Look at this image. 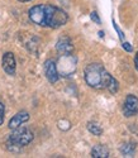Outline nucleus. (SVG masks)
<instances>
[{
  "instance_id": "nucleus-1",
  "label": "nucleus",
  "mask_w": 138,
  "mask_h": 158,
  "mask_svg": "<svg viewBox=\"0 0 138 158\" xmlns=\"http://www.w3.org/2000/svg\"><path fill=\"white\" fill-rule=\"evenodd\" d=\"M84 77L86 84L94 89H108L113 80V76H110L109 72L104 69V66L100 63L88 64L84 72Z\"/></svg>"
},
{
  "instance_id": "nucleus-2",
  "label": "nucleus",
  "mask_w": 138,
  "mask_h": 158,
  "mask_svg": "<svg viewBox=\"0 0 138 158\" xmlns=\"http://www.w3.org/2000/svg\"><path fill=\"white\" fill-rule=\"evenodd\" d=\"M34 135L32 133V130L27 127H19L17 129H13L11 134L9 135L6 140V147L10 151L17 152L19 148H23L33 140Z\"/></svg>"
},
{
  "instance_id": "nucleus-3",
  "label": "nucleus",
  "mask_w": 138,
  "mask_h": 158,
  "mask_svg": "<svg viewBox=\"0 0 138 158\" xmlns=\"http://www.w3.org/2000/svg\"><path fill=\"white\" fill-rule=\"evenodd\" d=\"M45 18L46 27L50 28H60L68 20V15L66 14V11L50 4H45Z\"/></svg>"
},
{
  "instance_id": "nucleus-4",
  "label": "nucleus",
  "mask_w": 138,
  "mask_h": 158,
  "mask_svg": "<svg viewBox=\"0 0 138 158\" xmlns=\"http://www.w3.org/2000/svg\"><path fill=\"white\" fill-rule=\"evenodd\" d=\"M57 70L61 76H70L76 70V58L71 55H62L57 63Z\"/></svg>"
},
{
  "instance_id": "nucleus-5",
  "label": "nucleus",
  "mask_w": 138,
  "mask_h": 158,
  "mask_svg": "<svg viewBox=\"0 0 138 158\" xmlns=\"http://www.w3.org/2000/svg\"><path fill=\"white\" fill-rule=\"evenodd\" d=\"M29 19L41 27H46V18H45V4L34 5L28 10Z\"/></svg>"
},
{
  "instance_id": "nucleus-6",
  "label": "nucleus",
  "mask_w": 138,
  "mask_h": 158,
  "mask_svg": "<svg viewBox=\"0 0 138 158\" xmlns=\"http://www.w3.org/2000/svg\"><path fill=\"white\" fill-rule=\"evenodd\" d=\"M43 70H45V75L47 77V80L51 84H56L60 78V73L57 70V64L54 63V61L52 60H47L43 64Z\"/></svg>"
},
{
  "instance_id": "nucleus-7",
  "label": "nucleus",
  "mask_w": 138,
  "mask_h": 158,
  "mask_svg": "<svg viewBox=\"0 0 138 158\" xmlns=\"http://www.w3.org/2000/svg\"><path fill=\"white\" fill-rule=\"evenodd\" d=\"M123 114L127 118L138 114V98L134 95H128L124 100L123 105Z\"/></svg>"
},
{
  "instance_id": "nucleus-8",
  "label": "nucleus",
  "mask_w": 138,
  "mask_h": 158,
  "mask_svg": "<svg viewBox=\"0 0 138 158\" xmlns=\"http://www.w3.org/2000/svg\"><path fill=\"white\" fill-rule=\"evenodd\" d=\"M3 69L9 76H14L17 71V61L14 53L11 52H5L3 56Z\"/></svg>"
},
{
  "instance_id": "nucleus-9",
  "label": "nucleus",
  "mask_w": 138,
  "mask_h": 158,
  "mask_svg": "<svg viewBox=\"0 0 138 158\" xmlns=\"http://www.w3.org/2000/svg\"><path fill=\"white\" fill-rule=\"evenodd\" d=\"M56 49H57L58 53H61V55H71L74 52L72 41L68 37H61L57 41Z\"/></svg>"
},
{
  "instance_id": "nucleus-10",
  "label": "nucleus",
  "mask_w": 138,
  "mask_h": 158,
  "mask_svg": "<svg viewBox=\"0 0 138 158\" xmlns=\"http://www.w3.org/2000/svg\"><path fill=\"white\" fill-rule=\"evenodd\" d=\"M29 120V114L27 111H19L14 116L10 119L9 122V129H17L19 127H22V124H24L25 122Z\"/></svg>"
},
{
  "instance_id": "nucleus-11",
  "label": "nucleus",
  "mask_w": 138,
  "mask_h": 158,
  "mask_svg": "<svg viewBox=\"0 0 138 158\" xmlns=\"http://www.w3.org/2000/svg\"><path fill=\"white\" fill-rule=\"evenodd\" d=\"M91 157L93 158H108L109 157V151L103 144H96L91 149Z\"/></svg>"
},
{
  "instance_id": "nucleus-12",
  "label": "nucleus",
  "mask_w": 138,
  "mask_h": 158,
  "mask_svg": "<svg viewBox=\"0 0 138 158\" xmlns=\"http://www.w3.org/2000/svg\"><path fill=\"white\" fill-rule=\"evenodd\" d=\"M134 151H136V146L133 143H124L120 147V152L124 157H133Z\"/></svg>"
},
{
  "instance_id": "nucleus-13",
  "label": "nucleus",
  "mask_w": 138,
  "mask_h": 158,
  "mask_svg": "<svg viewBox=\"0 0 138 158\" xmlns=\"http://www.w3.org/2000/svg\"><path fill=\"white\" fill-rule=\"evenodd\" d=\"M88 130L90 131L91 134H94V135H96V137H99V135L103 134L101 127H100L99 124H96V123H93V122L88 123Z\"/></svg>"
},
{
  "instance_id": "nucleus-14",
  "label": "nucleus",
  "mask_w": 138,
  "mask_h": 158,
  "mask_svg": "<svg viewBox=\"0 0 138 158\" xmlns=\"http://www.w3.org/2000/svg\"><path fill=\"white\" fill-rule=\"evenodd\" d=\"M118 81L115 80V78L113 77V80H112V82H110V85L108 86V90L110 91V93H112V94H115L117 93V91H118Z\"/></svg>"
},
{
  "instance_id": "nucleus-15",
  "label": "nucleus",
  "mask_w": 138,
  "mask_h": 158,
  "mask_svg": "<svg viewBox=\"0 0 138 158\" xmlns=\"http://www.w3.org/2000/svg\"><path fill=\"white\" fill-rule=\"evenodd\" d=\"M4 115H5L4 104H3V102H0V125H3V123H4Z\"/></svg>"
},
{
  "instance_id": "nucleus-16",
  "label": "nucleus",
  "mask_w": 138,
  "mask_h": 158,
  "mask_svg": "<svg viewBox=\"0 0 138 158\" xmlns=\"http://www.w3.org/2000/svg\"><path fill=\"white\" fill-rule=\"evenodd\" d=\"M90 17H91V19H93V20H94L96 24H100V18L98 17V13H96V11H93Z\"/></svg>"
},
{
  "instance_id": "nucleus-17",
  "label": "nucleus",
  "mask_w": 138,
  "mask_h": 158,
  "mask_svg": "<svg viewBox=\"0 0 138 158\" xmlns=\"http://www.w3.org/2000/svg\"><path fill=\"white\" fill-rule=\"evenodd\" d=\"M113 24H114V28H115V31H117V32H118V34H119V38H120L122 41H123V39H124V34H123V32L119 29V27H118V25L115 24V22H114V20H113Z\"/></svg>"
},
{
  "instance_id": "nucleus-18",
  "label": "nucleus",
  "mask_w": 138,
  "mask_h": 158,
  "mask_svg": "<svg viewBox=\"0 0 138 158\" xmlns=\"http://www.w3.org/2000/svg\"><path fill=\"white\" fill-rule=\"evenodd\" d=\"M123 48L126 49V51H128V52H132V51H133L132 46H131L128 42H123Z\"/></svg>"
},
{
  "instance_id": "nucleus-19",
  "label": "nucleus",
  "mask_w": 138,
  "mask_h": 158,
  "mask_svg": "<svg viewBox=\"0 0 138 158\" xmlns=\"http://www.w3.org/2000/svg\"><path fill=\"white\" fill-rule=\"evenodd\" d=\"M134 66H136V69L138 70V52L136 53V57H134Z\"/></svg>"
},
{
  "instance_id": "nucleus-20",
  "label": "nucleus",
  "mask_w": 138,
  "mask_h": 158,
  "mask_svg": "<svg viewBox=\"0 0 138 158\" xmlns=\"http://www.w3.org/2000/svg\"><path fill=\"white\" fill-rule=\"evenodd\" d=\"M19 2H22V3H27V2H32V0H19Z\"/></svg>"
}]
</instances>
